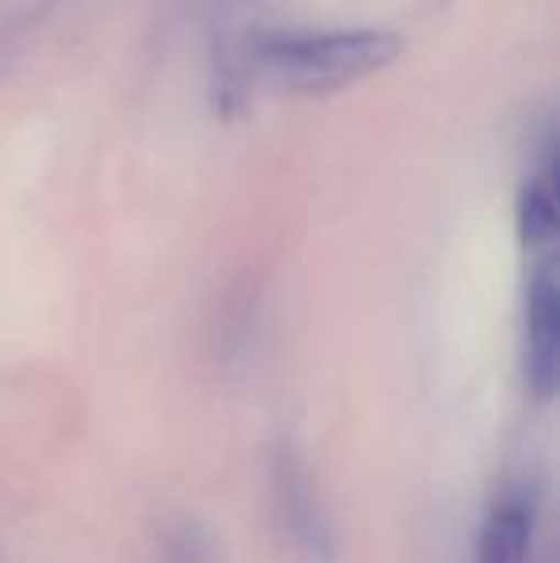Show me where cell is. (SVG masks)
Listing matches in <instances>:
<instances>
[{
  "label": "cell",
  "mask_w": 560,
  "mask_h": 563,
  "mask_svg": "<svg viewBox=\"0 0 560 563\" xmlns=\"http://www.w3.org/2000/svg\"><path fill=\"white\" fill-rule=\"evenodd\" d=\"M404 43L388 31H265L250 38V62L284 92H338L361 77L381 74Z\"/></svg>",
  "instance_id": "1"
},
{
  "label": "cell",
  "mask_w": 560,
  "mask_h": 563,
  "mask_svg": "<svg viewBox=\"0 0 560 563\" xmlns=\"http://www.w3.org/2000/svg\"><path fill=\"white\" fill-rule=\"evenodd\" d=\"M273 510H277V526L288 537V544L307 563H330L334 560V541H330V526L319 510V498L307 479V467L299 452L284 445L273 460Z\"/></svg>",
  "instance_id": "2"
},
{
  "label": "cell",
  "mask_w": 560,
  "mask_h": 563,
  "mask_svg": "<svg viewBox=\"0 0 560 563\" xmlns=\"http://www.w3.org/2000/svg\"><path fill=\"white\" fill-rule=\"evenodd\" d=\"M560 379V288L553 261L538 265L526 291V387L549 402Z\"/></svg>",
  "instance_id": "3"
},
{
  "label": "cell",
  "mask_w": 560,
  "mask_h": 563,
  "mask_svg": "<svg viewBox=\"0 0 560 563\" xmlns=\"http://www.w3.org/2000/svg\"><path fill=\"white\" fill-rule=\"evenodd\" d=\"M534 529H538V495L534 487H515L492 506L480 533L476 563H526Z\"/></svg>",
  "instance_id": "4"
},
{
  "label": "cell",
  "mask_w": 560,
  "mask_h": 563,
  "mask_svg": "<svg viewBox=\"0 0 560 563\" xmlns=\"http://www.w3.org/2000/svg\"><path fill=\"white\" fill-rule=\"evenodd\" d=\"M518 234L530 250H546L557 238V154H553V134L546 139L538 169L523 185L518 196Z\"/></svg>",
  "instance_id": "5"
},
{
  "label": "cell",
  "mask_w": 560,
  "mask_h": 563,
  "mask_svg": "<svg viewBox=\"0 0 560 563\" xmlns=\"http://www.w3.org/2000/svg\"><path fill=\"white\" fill-rule=\"evenodd\" d=\"M165 556L169 563H208V552H204V541L196 533V526H177L165 533Z\"/></svg>",
  "instance_id": "6"
}]
</instances>
